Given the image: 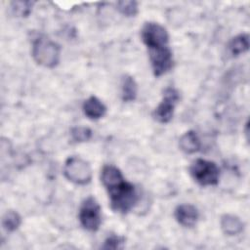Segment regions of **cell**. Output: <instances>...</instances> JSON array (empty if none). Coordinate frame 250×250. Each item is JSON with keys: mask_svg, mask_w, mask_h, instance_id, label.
<instances>
[{"mask_svg": "<svg viewBox=\"0 0 250 250\" xmlns=\"http://www.w3.org/2000/svg\"><path fill=\"white\" fill-rule=\"evenodd\" d=\"M104 185L108 192L112 210L124 214L133 209L139 199L138 192L135 186L125 181L122 174Z\"/></svg>", "mask_w": 250, "mask_h": 250, "instance_id": "obj_1", "label": "cell"}, {"mask_svg": "<svg viewBox=\"0 0 250 250\" xmlns=\"http://www.w3.org/2000/svg\"><path fill=\"white\" fill-rule=\"evenodd\" d=\"M32 57L34 61L45 67H55L61 58V47L50 38L40 35L32 42Z\"/></svg>", "mask_w": 250, "mask_h": 250, "instance_id": "obj_2", "label": "cell"}, {"mask_svg": "<svg viewBox=\"0 0 250 250\" xmlns=\"http://www.w3.org/2000/svg\"><path fill=\"white\" fill-rule=\"evenodd\" d=\"M63 174L68 181L76 185H87L92 179L90 164L78 156H70L65 160Z\"/></svg>", "mask_w": 250, "mask_h": 250, "instance_id": "obj_3", "label": "cell"}, {"mask_svg": "<svg viewBox=\"0 0 250 250\" xmlns=\"http://www.w3.org/2000/svg\"><path fill=\"white\" fill-rule=\"evenodd\" d=\"M191 177L203 187L215 186L219 182L220 169L213 161L196 159L189 168Z\"/></svg>", "mask_w": 250, "mask_h": 250, "instance_id": "obj_4", "label": "cell"}, {"mask_svg": "<svg viewBox=\"0 0 250 250\" xmlns=\"http://www.w3.org/2000/svg\"><path fill=\"white\" fill-rule=\"evenodd\" d=\"M79 221L84 229L96 231L102 223L101 207L93 196L87 197L79 210Z\"/></svg>", "mask_w": 250, "mask_h": 250, "instance_id": "obj_5", "label": "cell"}, {"mask_svg": "<svg viewBox=\"0 0 250 250\" xmlns=\"http://www.w3.org/2000/svg\"><path fill=\"white\" fill-rule=\"evenodd\" d=\"M142 39L147 49L168 46L169 35L164 26L157 22H146L141 31Z\"/></svg>", "mask_w": 250, "mask_h": 250, "instance_id": "obj_6", "label": "cell"}, {"mask_svg": "<svg viewBox=\"0 0 250 250\" xmlns=\"http://www.w3.org/2000/svg\"><path fill=\"white\" fill-rule=\"evenodd\" d=\"M179 99V92L175 88H166L163 92V98L161 103L153 111L154 119L159 123H168L173 117L175 106Z\"/></svg>", "mask_w": 250, "mask_h": 250, "instance_id": "obj_7", "label": "cell"}, {"mask_svg": "<svg viewBox=\"0 0 250 250\" xmlns=\"http://www.w3.org/2000/svg\"><path fill=\"white\" fill-rule=\"evenodd\" d=\"M153 74L159 77L168 72L173 66L172 52L168 46L148 49Z\"/></svg>", "mask_w": 250, "mask_h": 250, "instance_id": "obj_8", "label": "cell"}, {"mask_svg": "<svg viewBox=\"0 0 250 250\" xmlns=\"http://www.w3.org/2000/svg\"><path fill=\"white\" fill-rule=\"evenodd\" d=\"M175 218L180 225L190 228L196 224L199 213L195 206L191 204H180L175 209Z\"/></svg>", "mask_w": 250, "mask_h": 250, "instance_id": "obj_9", "label": "cell"}, {"mask_svg": "<svg viewBox=\"0 0 250 250\" xmlns=\"http://www.w3.org/2000/svg\"><path fill=\"white\" fill-rule=\"evenodd\" d=\"M83 112L84 114L93 120L102 118L106 112V106L104 103L95 96L89 97L83 104Z\"/></svg>", "mask_w": 250, "mask_h": 250, "instance_id": "obj_10", "label": "cell"}, {"mask_svg": "<svg viewBox=\"0 0 250 250\" xmlns=\"http://www.w3.org/2000/svg\"><path fill=\"white\" fill-rule=\"evenodd\" d=\"M221 228L228 235H236L243 230L244 225L241 220L231 214H226L221 218Z\"/></svg>", "mask_w": 250, "mask_h": 250, "instance_id": "obj_11", "label": "cell"}, {"mask_svg": "<svg viewBox=\"0 0 250 250\" xmlns=\"http://www.w3.org/2000/svg\"><path fill=\"white\" fill-rule=\"evenodd\" d=\"M181 149L186 153H194L199 150L201 146L200 140L194 131L186 132L179 141Z\"/></svg>", "mask_w": 250, "mask_h": 250, "instance_id": "obj_12", "label": "cell"}, {"mask_svg": "<svg viewBox=\"0 0 250 250\" xmlns=\"http://www.w3.org/2000/svg\"><path fill=\"white\" fill-rule=\"evenodd\" d=\"M229 52L231 56L236 57L245 53L249 49V36L246 33H241L234 36L228 45Z\"/></svg>", "mask_w": 250, "mask_h": 250, "instance_id": "obj_13", "label": "cell"}, {"mask_svg": "<svg viewBox=\"0 0 250 250\" xmlns=\"http://www.w3.org/2000/svg\"><path fill=\"white\" fill-rule=\"evenodd\" d=\"M138 94V85L135 79L130 76L126 75L122 79V86H121V97L122 101L125 103H130L135 101Z\"/></svg>", "mask_w": 250, "mask_h": 250, "instance_id": "obj_14", "label": "cell"}, {"mask_svg": "<svg viewBox=\"0 0 250 250\" xmlns=\"http://www.w3.org/2000/svg\"><path fill=\"white\" fill-rule=\"evenodd\" d=\"M21 224V218L20 214L16 211L9 210L7 211L2 218V227L7 231L16 230Z\"/></svg>", "mask_w": 250, "mask_h": 250, "instance_id": "obj_15", "label": "cell"}, {"mask_svg": "<svg viewBox=\"0 0 250 250\" xmlns=\"http://www.w3.org/2000/svg\"><path fill=\"white\" fill-rule=\"evenodd\" d=\"M71 139L76 143H84L91 139L92 131L88 127L83 126H76L71 128L70 130Z\"/></svg>", "mask_w": 250, "mask_h": 250, "instance_id": "obj_16", "label": "cell"}, {"mask_svg": "<svg viewBox=\"0 0 250 250\" xmlns=\"http://www.w3.org/2000/svg\"><path fill=\"white\" fill-rule=\"evenodd\" d=\"M117 9L126 17H134L138 13V3L136 1H119Z\"/></svg>", "mask_w": 250, "mask_h": 250, "instance_id": "obj_17", "label": "cell"}, {"mask_svg": "<svg viewBox=\"0 0 250 250\" xmlns=\"http://www.w3.org/2000/svg\"><path fill=\"white\" fill-rule=\"evenodd\" d=\"M33 2L30 1H16L12 3V10L19 17H26L32 9Z\"/></svg>", "mask_w": 250, "mask_h": 250, "instance_id": "obj_18", "label": "cell"}, {"mask_svg": "<svg viewBox=\"0 0 250 250\" xmlns=\"http://www.w3.org/2000/svg\"><path fill=\"white\" fill-rule=\"evenodd\" d=\"M124 238L115 234L109 235L104 242L102 248L104 249H119L123 247Z\"/></svg>", "mask_w": 250, "mask_h": 250, "instance_id": "obj_19", "label": "cell"}]
</instances>
